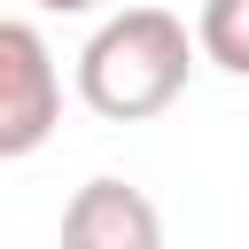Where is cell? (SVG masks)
<instances>
[{
    "mask_svg": "<svg viewBox=\"0 0 249 249\" xmlns=\"http://www.w3.org/2000/svg\"><path fill=\"white\" fill-rule=\"evenodd\" d=\"M195 54L202 47L187 39V23L171 8H117L78 47V93L109 124H148V117H163L187 93Z\"/></svg>",
    "mask_w": 249,
    "mask_h": 249,
    "instance_id": "6da1fadb",
    "label": "cell"
},
{
    "mask_svg": "<svg viewBox=\"0 0 249 249\" xmlns=\"http://www.w3.org/2000/svg\"><path fill=\"white\" fill-rule=\"evenodd\" d=\"M62 124V70L39 23H0V156H31Z\"/></svg>",
    "mask_w": 249,
    "mask_h": 249,
    "instance_id": "7a4b0ae2",
    "label": "cell"
},
{
    "mask_svg": "<svg viewBox=\"0 0 249 249\" xmlns=\"http://www.w3.org/2000/svg\"><path fill=\"white\" fill-rule=\"evenodd\" d=\"M62 249H163V218L132 179H86L62 202Z\"/></svg>",
    "mask_w": 249,
    "mask_h": 249,
    "instance_id": "3957f363",
    "label": "cell"
},
{
    "mask_svg": "<svg viewBox=\"0 0 249 249\" xmlns=\"http://www.w3.org/2000/svg\"><path fill=\"white\" fill-rule=\"evenodd\" d=\"M195 47H202V62H218L226 78H249V0H202Z\"/></svg>",
    "mask_w": 249,
    "mask_h": 249,
    "instance_id": "277c9868",
    "label": "cell"
},
{
    "mask_svg": "<svg viewBox=\"0 0 249 249\" xmlns=\"http://www.w3.org/2000/svg\"><path fill=\"white\" fill-rule=\"evenodd\" d=\"M31 8H47V16H86V8H101V0H31Z\"/></svg>",
    "mask_w": 249,
    "mask_h": 249,
    "instance_id": "5b68a950",
    "label": "cell"
}]
</instances>
